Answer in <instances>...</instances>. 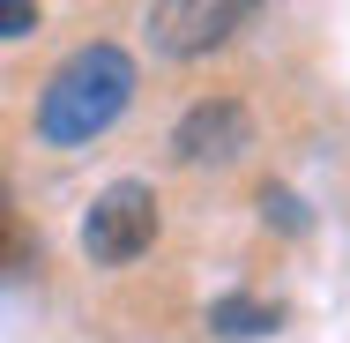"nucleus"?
<instances>
[{"label":"nucleus","instance_id":"f257e3e1","mask_svg":"<svg viewBox=\"0 0 350 343\" xmlns=\"http://www.w3.org/2000/svg\"><path fill=\"white\" fill-rule=\"evenodd\" d=\"M135 105V60L120 45H75L38 90V142L53 149H90L105 127H120V112Z\"/></svg>","mask_w":350,"mask_h":343},{"label":"nucleus","instance_id":"f03ea898","mask_svg":"<svg viewBox=\"0 0 350 343\" xmlns=\"http://www.w3.org/2000/svg\"><path fill=\"white\" fill-rule=\"evenodd\" d=\"M157 187H142V179H112L97 202L82 209V254L97 262V269H127L142 262L149 246H157Z\"/></svg>","mask_w":350,"mask_h":343},{"label":"nucleus","instance_id":"7ed1b4c3","mask_svg":"<svg viewBox=\"0 0 350 343\" xmlns=\"http://www.w3.org/2000/svg\"><path fill=\"white\" fill-rule=\"evenodd\" d=\"M239 23H254L246 0H164L149 8V45L172 60H194V53H216L224 38H239Z\"/></svg>","mask_w":350,"mask_h":343},{"label":"nucleus","instance_id":"20e7f679","mask_svg":"<svg viewBox=\"0 0 350 343\" xmlns=\"http://www.w3.org/2000/svg\"><path fill=\"white\" fill-rule=\"evenodd\" d=\"M246 142H254V112H246L239 97H202V105L179 112V127H172V157L216 172V164H239Z\"/></svg>","mask_w":350,"mask_h":343},{"label":"nucleus","instance_id":"39448f33","mask_svg":"<svg viewBox=\"0 0 350 343\" xmlns=\"http://www.w3.org/2000/svg\"><path fill=\"white\" fill-rule=\"evenodd\" d=\"M276 321H283V306H269V298H216L209 306L216 336H269Z\"/></svg>","mask_w":350,"mask_h":343},{"label":"nucleus","instance_id":"423d86ee","mask_svg":"<svg viewBox=\"0 0 350 343\" xmlns=\"http://www.w3.org/2000/svg\"><path fill=\"white\" fill-rule=\"evenodd\" d=\"M45 23V8L38 0H0V38H30Z\"/></svg>","mask_w":350,"mask_h":343},{"label":"nucleus","instance_id":"0eeeda50","mask_svg":"<svg viewBox=\"0 0 350 343\" xmlns=\"http://www.w3.org/2000/svg\"><path fill=\"white\" fill-rule=\"evenodd\" d=\"M261 202H269V224H283V231H306V209H298V194H283V187H269Z\"/></svg>","mask_w":350,"mask_h":343},{"label":"nucleus","instance_id":"6e6552de","mask_svg":"<svg viewBox=\"0 0 350 343\" xmlns=\"http://www.w3.org/2000/svg\"><path fill=\"white\" fill-rule=\"evenodd\" d=\"M23 254V231H15V209H8V194H0V269Z\"/></svg>","mask_w":350,"mask_h":343}]
</instances>
